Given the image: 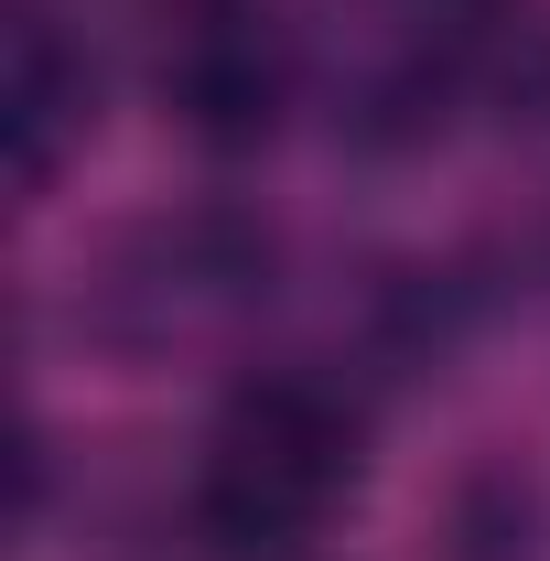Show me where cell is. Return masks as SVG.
Segmentation results:
<instances>
[{
  "label": "cell",
  "mask_w": 550,
  "mask_h": 561,
  "mask_svg": "<svg viewBox=\"0 0 550 561\" xmlns=\"http://www.w3.org/2000/svg\"><path fill=\"white\" fill-rule=\"evenodd\" d=\"M260 291H271V238L260 227H238V216H151L98 260L87 324L108 346L151 356V346H195L216 324H238Z\"/></svg>",
  "instance_id": "2"
},
{
  "label": "cell",
  "mask_w": 550,
  "mask_h": 561,
  "mask_svg": "<svg viewBox=\"0 0 550 561\" xmlns=\"http://www.w3.org/2000/svg\"><path fill=\"white\" fill-rule=\"evenodd\" d=\"M162 98L206 151H249L291 108V33L271 0H184L162 44Z\"/></svg>",
  "instance_id": "3"
},
{
  "label": "cell",
  "mask_w": 550,
  "mask_h": 561,
  "mask_svg": "<svg viewBox=\"0 0 550 561\" xmlns=\"http://www.w3.org/2000/svg\"><path fill=\"white\" fill-rule=\"evenodd\" d=\"M87 130H98V66L55 33L44 0H22L11 11V173H22V195H44L66 173V151H87Z\"/></svg>",
  "instance_id": "4"
},
{
  "label": "cell",
  "mask_w": 550,
  "mask_h": 561,
  "mask_svg": "<svg viewBox=\"0 0 550 561\" xmlns=\"http://www.w3.org/2000/svg\"><path fill=\"white\" fill-rule=\"evenodd\" d=\"M356 476H367V411L313 367H271L227 389V411L206 421L184 518L216 561H291L345 518Z\"/></svg>",
  "instance_id": "1"
}]
</instances>
